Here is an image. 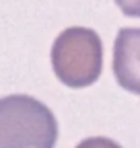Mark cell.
<instances>
[{
    "label": "cell",
    "mask_w": 140,
    "mask_h": 148,
    "mask_svg": "<svg viewBox=\"0 0 140 148\" xmlns=\"http://www.w3.org/2000/svg\"><path fill=\"white\" fill-rule=\"evenodd\" d=\"M58 121L51 109L29 95L0 99V148H54Z\"/></svg>",
    "instance_id": "6da1fadb"
},
{
    "label": "cell",
    "mask_w": 140,
    "mask_h": 148,
    "mask_svg": "<svg viewBox=\"0 0 140 148\" xmlns=\"http://www.w3.org/2000/svg\"><path fill=\"white\" fill-rule=\"evenodd\" d=\"M51 68L56 78L70 88H84L103 72V43L89 27H68L51 45Z\"/></svg>",
    "instance_id": "7a4b0ae2"
},
{
    "label": "cell",
    "mask_w": 140,
    "mask_h": 148,
    "mask_svg": "<svg viewBox=\"0 0 140 148\" xmlns=\"http://www.w3.org/2000/svg\"><path fill=\"white\" fill-rule=\"evenodd\" d=\"M113 76L117 84L140 95V27L119 29L113 41Z\"/></svg>",
    "instance_id": "3957f363"
},
{
    "label": "cell",
    "mask_w": 140,
    "mask_h": 148,
    "mask_svg": "<svg viewBox=\"0 0 140 148\" xmlns=\"http://www.w3.org/2000/svg\"><path fill=\"white\" fill-rule=\"evenodd\" d=\"M76 148H121L117 142H113L111 138H103V136H93L86 138L82 142L76 144Z\"/></svg>",
    "instance_id": "277c9868"
},
{
    "label": "cell",
    "mask_w": 140,
    "mask_h": 148,
    "mask_svg": "<svg viewBox=\"0 0 140 148\" xmlns=\"http://www.w3.org/2000/svg\"><path fill=\"white\" fill-rule=\"evenodd\" d=\"M115 4L126 16H136L140 18V0H115Z\"/></svg>",
    "instance_id": "5b68a950"
}]
</instances>
